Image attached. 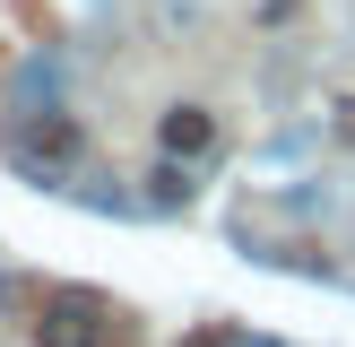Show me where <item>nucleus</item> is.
<instances>
[{
    "label": "nucleus",
    "mask_w": 355,
    "mask_h": 347,
    "mask_svg": "<svg viewBox=\"0 0 355 347\" xmlns=\"http://www.w3.org/2000/svg\"><path fill=\"white\" fill-rule=\"evenodd\" d=\"M9 156H17L26 174H44V183H61V174L78 165V121H69V113H35L26 130L9 139Z\"/></svg>",
    "instance_id": "f257e3e1"
},
{
    "label": "nucleus",
    "mask_w": 355,
    "mask_h": 347,
    "mask_svg": "<svg viewBox=\"0 0 355 347\" xmlns=\"http://www.w3.org/2000/svg\"><path fill=\"white\" fill-rule=\"evenodd\" d=\"M148 208H191V174H182V156H165V165L148 174Z\"/></svg>",
    "instance_id": "20e7f679"
},
{
    "label": "nucleus",
    "mask_w": 355,
    "mask_h": 347,
    "mask_svg": "<svg viewBox=\"0 0 355 347\" xmlns=\"http://www.w3.org/2000/svg\"><path fill=\"white\" fill-rule=\"evenodd\" d=\"M156 139H165V156H182V165H191V156H208V148H217V121H208L200 104H173V113L156 121Z\"/></svg>",
    "instance_id": "7ed1b4c3"
},
{
    "label": "nucleus",
    "mask_w": 355,
    "mask_h": 347,
    "mask_svg": "<svg viewBox=\"0 0 355 347\" xmlns=\"http://www.w3.org/2000/svg\"><path fill=\"white\" fill-rule=\"evenodd\" d=\"M104 339H113V312H104L96 295H78V287L52 295L44 321H35V347H104Z\"/></svg>",
    "instance_id": "f03ea898"
},
{
    "label": "nucleus",
    "mask_w": 355,
    "mask_h": 347,
    "mask_svg": "<svg viewBox=\"0 0 355 347\" xmlns=\"http://www.w3.org/2000/svg\"><path fill=\"white\" fill-rule=\"evenodd\" d=\"M225 347H277V339H252V330H225Z\"/></svg>",
    "instance_id": "423d86ee"
},
{
    "label": "nucleus",
    "mask_w": 355,
    "mask_h": 347,
    "mask_svg": "<svg viewBox=\"0 0 355 347\" xmlns=\"http://www.w3.org/2000/svg\"><path fill=\"white\" fill-rule=\"evenodd\" d=\"M17 87H26V104H35V96L52 104V87H61V61H26V78H17Z\"/></svg>",
    "instance_id": "39448f33"
}]
</instances>
